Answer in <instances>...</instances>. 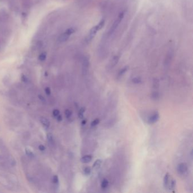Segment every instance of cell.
Returning a JSON list of instances; mask_svg holds the SVG:
<instances>
[{"label":"cell","instance_id":"d6986e66","mask_svg":"<svg viewBox=\"0 0 193 193\" xmlns=\"http://www.w3.org/2000/svg\"><path fill=\"white\" fill-rule=\"evenodd\" d=\"M45 94H47V95H50L51 94V90L50 89L49 87H46L45 88Z\"/></svg>","mask_w":193,"mask_h":193},{"label":"cell","instance_id":"277c9868","mask_svg":"<svg viewBox=\"0 0 193 193\" xmlns=\"http://www.w3.org/2000/svg\"><path fill=\"white\" fill-rule=\"evenodd\" d=\"M92 159V157L90 155H86L83 156V157L81 159V161L82 163H88L91 161V160Z\"/></svg>","mask_w":193,"mask_h":193},{"label":"cell","instance_id":"30bf717a","mask_svg":"<svg viewBox=\"0 0 193 193\" xmlns=\"http://www.w3.org/2000/svg\"><path fill=\"white\" fill-rule=\"evenodd\" d=\"M47 139L48 142H49L50 144L53 145L54 143V139H53V136H52V134L51 133H48L47 134Z\"/></svg>","mask_w":193,"mask_h":193},{"label":"cell","instance_id":"ac0fdd59","mask_svg":"<svg viewBox=\"0 0 193 193\" xmlns=\"http://www.w3.org/2000/svg\"><path fill=\"white\" fill-rule=\"evenodd\" d=\"M38 97H39L40 100L42 103H45L46 102V100H45V97L43 96L42 95H38Z\"/></svg>","mask_w":193,"mask_h":193},{"label":"cell","instance_id":"e0dca14e","mask_svg":"<svg viewBox=\"0 0 193 193\" xmlns=\"http://www.w3.org/2000/svg\"><path fill=\"white\" fill-rule=\"evenodd\" d=\"M159 95L156 92H154L152 94V97L154 99H157V98H159Z\"/></svg>","mask_w":193,"mask_h":193},{"label":"cell","instance_id":"9c48e42d","mask_svg":"<svg viewBox=\"0 0 193 193\" xmlns=\"http://www.w3.org/2000/svg\"><path fill=\"white\" fill-rule=\"evenodd\" d=\"M176 181L175 180H173L171 181L170 184H169V188H168V189H169V190H172L175 189L176 187Z\"/></svg>","mask_w":193,"mask_h":193},{"label":"cell","instance_id":"6da1fadb","mask_svg":"<svg viewBox=\"0 0 193 193\" xmlns=\"http://www.w3.org/2000/svg\"><path fill=\"white\" fill-rule=\"evenodd\" d=\"M177 171L179 175H184L187 172V165L185 163H182L179 164L177 168Z\"/></svg>","mask_w":193,"mask_h":193},{"label":"cell","instance_id":"5bb4252c","mask_svg":"<svg viewBox=\"0 0 193 193\" xmlns=\"http://www.w3.org/2000/svg\"><path fill=\"white\" fill-rule=\"evenodd\" d=\"M83 172H84L85 175H90L91 172V169L90 167L87 166V167L85 168V169L83 170Z\"/></svg>","mask_w":193,"mask_h":193},{"label":"cell","instance_id":"44dd1931","mask_svg":"<svg viewBox=\"0 0 193 193\" xmlns=\"http://www.w3.org/2000/svg\"><path fill=\"white\" fill-rule=\"evenodd\" d=\"M39 149L41 151H44L45 150V146L42 145H39Z\"/></svg>","mask_w":193,"mask_h":193},{"label":"cell","instance_id":"7402d4cb","mask_svg":"<svg viewBox=\"0 0 193 193\" xmlns=\"http://www.w3.org/2000/svg\"><path fill=\"white\" fill-rule=\"evenodd\" d=\"M56 117H57V120L58 122H61V121H62V117L61 115H59Z\"/></svg>","mask_w":193,"mask_h":193},{"label":"cell","instance_id":"52a82bcc","mask_svg":"<svg viewBox=\"0 0 193 193\" xmlns=\"http://www.w3.org/2000/svg\"><path fill=\"white\" fill-rule=\"evenodd\" d=\"M109 182L106 179H104L101 183V187L102 189H106L108 186Z\"/></svg>","mask_w":193,"mask_h":193},{"label":"cell","instance_id":"4fadbf2b","mask_svg":"<svg viewBox=\"0 0 193 193\" xmlns=\"http://www.w3.org/2000/svg\"><path fill=\"white\" fill-rule=\"evenodd\" d=\"M99 118H96V119L94 120V121H92V122H91V126L92 127L96 126L98 124H99Z\"/></svg>","mask_w":193,"mask_h":193},{"label":"cell","instance_id":"2e32d148","mask_svg":"<svg viewBox=\"0 0 193 193\" xmlns=\"http://www.w3.org/2000/svg\"><path fill=\"white\" fill-rule=\"evenodd\" d=\"M60 111L58 109H54L53 111V115L54 116V117H57V116L60 115Z\"/></svg>","mask_w":193,"mask_h":193},{"label":"cell","instance_id":"9a60e30c","mask_svg":"<svg viewBox=\"0 0 193 193\" xmlns=\"http://www.w3.org/2000/svg\"><path fill=\"white\" fill-rule=\"evenodd\" d=\"M65 115L67 118H70L72 115V112L69 109H66L65 111Z\"/></svg>","mask_w":193,"mask_h":193},{"label":"cell","instance_id":"5b68a950","mask_svg":"<svg viewBox=\"0 0 193 193\" xmlns=\"http://www.w3.org/2000/svg\"><path fill=\"white\" fill-rule=\"evenodd\" d=\"M40 122L43 125V126H44L45 127H48L50 126V122L47 118H40Z\"/></svg>","mask_w":193,"mask_h":193},{"label":"cell","instance_id":"8992f818","mask_svg":"<svg viewBox=\"0 0 193 193\" xmlns=\"http://www.w3.org/2000/svg\"><path fill=\"white\" fill-rule=\"evenodd\" d=\"M102 164V160L101 159H97L95 161L93 166H92V168L94 169H97L99 168L100 166H101Z\"/></svg>","mask_w":193,"mask_h":193},{"label":"cell","instance_id":"8fae6325","mask_svg":"<svg viewBox=\"0 0 193 193\" xmlns=\"http://www.w3.org/2000/svg\"><path fill=\"white\" fill-rule=\"evenodd\" d=\"M26 154L27 155V156H28L29 157L32 158V157H34V154L32 151H31L30 149H27V148L26 149Z\"/></svg>","mask_w":193,"mask_h":193},{"label":"cell","instance_id":"7c38bea8","mask_svg":"<svg viewBox=\"0 0 193 193\" xmlns=\"http://www.w3.org/2000/svg\"><path fill=\"white\" fill-rule=\"evenodd\" d=\"M85 109L84 108H82L81 109L79 110L78 113V116L79 118L82 119L83 118V114L85 113Z\"/></svg>","mask_w":193,"mask_h":193},{"label":"cell","instance_id":"ba28073f","mask_svg":"<svg viewBox=\"0 0 193 193\" xmlns=\"http://www.w3.org/2000/svg\"><path fill=\"white\" fill-rule=\"evenodd\" d=\"M131 81L134 84L139 85V84H141L142 83V79L140 78L139 77H135V78L132 79Z\"/></svg>","mask_w":193,"mask_h":193},{"label":"cell","instance_id":"603a6c76","mask_svg":"<svg viewBox=\"0 0 193 193\" xmlns=\"http://www.w3.org/2000/svg\"><path fill=\"white\" fill-rule=\"evenodd\" d=\"M86 122H87V120L85 119V120H83V121H82V125H85L86 124Z\"/></svg>","mask_w":193,"mask_h":193},{"label":"cell","instance_id":"7a4b0ae2","mask_svg":"<svg viewBox=\"0 0 193 193\" xmlns=\"http://www.w3.org/2000/svg\"><path fill=\"white\" fill-rule=\"evenodd\" d=\"M160 118V115L158 112H155L153 115H151L148 120V122L149 124H153L156 123Z\"/></svg>","mask_w":193,"mask_h":193},{"label":"cell","instance_id":"3957f363","mask_svg":"<svg viewBox=\"0 0 193 193\" xmlns=\"http://www.w3.org/2000/svg\"><path fill=\"white\" fill-rule=\"evenodd\" d=\"M163 182H164V187L166 189H168L169 184H170V175H169V173H166V174L164 176Z\"/></svg>","mask_w":193,"mask_h":193},{"label":"cell","instance_id":"ffe728a7","mask_svg":"<svg viewBox=\"0 0 193 193\" xmlns=\"http://www.w3.org/2000/svg\"><path fill=\"white\" fill-rule=\"evenodd\" d=\"M53 182L54 184H58V177L57 176H54L53 177Z\"/></svg>","mask_w":193,"mask_h":193}]
</instances>
